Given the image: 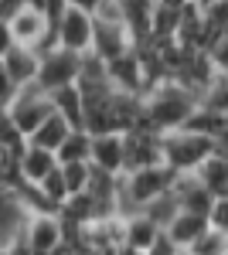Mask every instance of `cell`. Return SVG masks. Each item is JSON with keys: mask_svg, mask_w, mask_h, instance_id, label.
<instances>
[{"mask_svg": "<svg viewBox=\"0 0 228 255\" xmlns=\"http://www.w3.org/2000/svg\"><path fill=\"white\" fill-rule=\"evenodd\" d=\"M208 228V215H194V211H174V218L164 225V235L171 238L177 249H191L194 238Z\"/></svg>", "mask_w": 228, "mask_h": 255, "instance_id": "17", "label": "cell"}, {"mask_svg": "<svg viewBox=\"0 0 228 255\" xmlns=\"http://www.w3.org/2000/svg\"><path fill=\"white\" fill-rule=\"evenodd\" d=\"M228 123V116H222V113H215V109H208V106H194V113L188 116V123H184V129H194V133H201V136H218L222 133V126Z\"/></svg>", "mask_w": 228, "mask_h": 255, "instance_id": "21", "label": "cell"}, {"mask_svg": "<svg viewBox=\"0 0 228 255\" xmlns=\"http://www.w3.org/2000/svg\"><path fill=\"white\" fill-rule=\"evenodd\" d=\"M123 157H126V170H143V167H157L160 163V133L150 126H133L123 133Z\"/></svg>", "mask_w": 228, "mask_h": 255, "instance_id": "8", "label": "cell"}, {"mask_svg": "<svg viewBox=\"0 0 228 255\" xmlns=\"http://www.w3.org/2000/svg\"><path fill=\"white\" fill-rule=\"evenodd\" d=\"M58 167H61V177H65L68 194H78V191L89 187V180H92V163H89V160H78V163H58Z\"/></svg>", "mask_w": 228, "mask_h": 255, "instance_id": "24", "label": "cell"}, {"mask_svg": "<svg viewBox=\"0 0 228 255\" xmlns=\"http://www.w3.org/2000/svg\"><path fill=\"white\" fill-rule=\"evenodd\" d=\"M208 58H211V65H215L218 75H228V34H225V38H218L208 48Z\"/></svg>", "mask_w": 228, "mask_h": 255, "instance_id": "28", "label": "cell"}, {"mask_svg": "<svg viewBox=\"0 0 228 255\" xmlns=\"http://www.w3.org/2000/svg\"><path fill=\"white\" fill-rule=\"evenodd\" d=\"M106 75H109V85L116 92H126V96H147V79H143V65H140V55L136 48H130L126 55L106 61Z\"/></svg>", "mask_w": 228, "mask_h": 255, "instance_id": "11", "label": "cell"}, {"mask_svg": "<svg viewBox=\"0 0 228 255\" xmlns=\"http://www.w3.org/2000/svg\"><path fill=\"white\" fill-rule=\"evenodd\" d=\"M55 44L75 51V55H89L92 51V14L65 3L61 14L55 17Z\"/></svg>", "mask_w": 228, "mask_h": 255, "instance_id": "7", "label": "cell"}, {"mask_svg": "<svg viewBox=\"0 0 228 255\" xmlns=\"http://www.w3.org/2000/svg\"><path fill=\"white\" fill-rule=\"evenodd\" d=\"M215 139L201 136L194 129H171V133H160V163L171 167L174 174H194L205 160L215 153Z\"/></svg>", "mask_w": 228, "mask_h": 255, "instance_id": "3", "label": "cell"}, {"mask_svg": "<svg viewBox=\"0 0 228 255\" xmlns=\"http://www.w3.org/2000/svg\"><path fill=\"white\" fill-rule=\"evenodd\" d=\"M113 255H143V252H136V249H130V245H119Z\"/></svg>", "mask_w": 228, "mask_h": 255, "instance_id": "36", "label": "cell"}, {"mask_svg": "<svg viewBox=\"0 0 228 255\" xmlns=\"http://www.w3.org/2000/svg\"><path fill=\"white\" fill-rule=\"evenodd\" d=\"M34 255H61V249H58V252H34Z\"/></svg>", "mask_w": 228, "mask_h": 255, "instance_id": "40", "label": "cell"}, {"mask_svg": "<svg viewBox=\"0 0 228 255\" xmlns=\"http://www.w3.org/2000/svg\"><path fill=\"white\" fill-rule=\"evenodd\" d=\"M181 255H194V252H188V249H181Z\"/></svg>", "mask_w": 228, "mask_h": 255, "instance_id": "42", "label": "cell"}, {"mask_svg": "<svg viewBox=\"0 0 228 255\" xmlns=\"http://www.w3.org/2000/svg\"><path fill=\"white\" fill-rule=\"evenodd\" d=\"M38 191L44 194V201H48V204H51L55 211L61 208V204H65V201H68V187H65V177H61V167H55L51 174H48L44 180H41V184H38Z\"/></svg>", "mask_w": 228, "mask_h": 255, "instance_id": "26", "label": "cell"}, {"mask_svg": "<svg viewBox=\"0 0 228 255\" xmlns=\"http://www.w3.org/2000/svg\"><path fill=\"white\" fill-rule=\"evenodd\" d=\"M89 153H92V136L85 133V129H72L68 136H65V143L58 146V163H78V160H89Z\"/></svg>", "mask_w": 228, "mask_h": 255, "instance_id": "22", "label": "cell"}, {"mask_svg": "<svg viewBox=\"0 0 228 255\" xmlns=\"http://www.w3.org/2000/svg\"><path fill=\"white\" fill-rule=\"evenodd\" d=\"M0 255H10V252H7V245H0Z\"/></svg>", "mask_w": 228, "mask_h": 255, "instance_id": "41", "label": "cell"}, {"mask_svg": "<svg viewBox=\"0 0 228 255\" xmlns=\"http://www.w3.org/2000/svg\"><path fill=\"white\" fill-rule=\"evenodd\" d=\"M24 0H0V20H10V14L17 10Z\"/></svg>", "mask_w": 228, "mask_h": 255, "instance_id": "34", "label": "cell"}, {"mask_svg": "<svg viewBox=\"0 0 228 255\" xmlns=\"http://www.w3.org/2000/svg\"><path fill=\"white\" fill-rule=\"evenodd\" d=\"M174 170L157 163V167H143V170H130V174L119 177V191H116V201H119V215H130V211H143L150 208L153 201L171 191L174 184Z\"/></svg>", "mask_w": 228, "mask_h": 255, "instance_id": "2", "label": "cell"}, {"mask_svg": "<svg viewBox=\"0 0 228 255\" xmlns=\"http://www.w3.org/2000/svg\"><path fill=\"white\" fill-rule=\"evenodd\" d=\"M51 113H55L51 109V99H48V92H41L38 85H20L17 96L7 102V116L14 119V126H17L24 136H31Z\"/></svg>", "mask_w": 228, "mask_h": 255, "instance_id": "5", "label": "cell"}, {"mask_svg": "<svg viewBox=\"0 0 228 255\" xmlns=\"http://www.w3.org/2000/svg\"><path fill=\"white\" fill-rule=\"evenodd\" d=\"M48 99H51V109H55L72 129H82V119H85V99H82V92H78L75 82H72V85H61V89H55V92H48Z\"/></svg>", "mask_w": 228, "mask_h": 255, "instance_id": "18", "label": "cell"}, {"mask_svg": "<svg viewBox=\"0 0 228 255\" xmlns=\"http://www.w3.org/2000/svg\"><path fill=\"white\" fill-rule=\"evenodd\" d=\"M0 116H7V102H0Z\"/></svg>", "mask_w": 228, "mask_h": 255, "instance_id": "39", "label": "cell"}, {"mask_svg": "<svg viewBox=\"0 0 228 255\" xmlns=\"http://www.w3.org/2000/svg\"><path fill=\"white\" fill-rule=\"evenodd\" d=\"M89 163L102 174L123 177L126 170V157H123V133H102V136H92V153H89Z\"/></svg>", "mask_w": 228, "mask_h": 255, "instance_id": "13", "label": "cell"}, {"mask_svg": "<svg viewBox=\"0 0 228 255\" xmlns=\"http://www.w3.org/2000/svg\"><path fill=\"white\" fill-rule=\"evenodd\" d=\"M188 3H198V7L205 10V7H208V3H215V0H188Z\"/></svg>", "mask_w": 228, "mask_h": 255, "instance_id": "37", "label": "cell"}, {"mask_svg": "<svg viewBox=\"0 0 228 255\" xmlns=\"http://www.w3.org/2000/svg\"><path fill=\"white\" fill-rule=\"evenodd\" d=\"M215 146H218L222 153H228V123H225V126H222V133L215 136Z\"/></svg>", "mask_w": 228, "mask_h": 255, "instance_id": "35", "label": "cell"}, {"mask_svg": "<svg viewBox=\"0 0 228 255\" xmlns=\"http://www.w3.org/2000/svg\"><path fill=\"white\" fill-rule=\"evenodd\" d=\"M171 197L177 204V211H194V215H208L215 197L211 191L198 180V174H177L171 184Z\"/></svg>", "mask_w": 228, "mask_h": 255, "instance_id": "12", "label": "cell"}, {"mask_svg": "<svg viewBox=\"0 0 228 255\" xmlns=\"http://www.w3.org/2000/svg\"><path fill=\"white\" fill-rule=\"evenodd\" d=\"M133 48V34L126 27V20H99L92 17V55L102 61H113L126 55Z\"/></svg>", "mask_w": 228, "mask_h": 255, "instance_id": "10", "label": "cell"}, {"mask_svg": "<svg viewBox=\"0 0 228 255\" xmlns=\"http://www.w3.org/2000/svg\"><path fill=\"white\" fill-rule=\"evenodd\" d=\"M7 24H10L14 44H20V48H34L38 55L48 51V48H55V20L48 17L44 10H38V7L20 3Z\"/></svg>", "mask_w": 228, "mask_h": 255, "instance_id": "4", "label": "cell"}, {"mask_svg": "<svg viewBox=\"0 0 228 255\" xmlns=\"http://www.w3.org/2000/svg\"><path fill=\"white\" fill-rule=\"evenodd\" d=\"M68 133H72V126L58 116V113H51V116H48V119L38 126V129L27 136V143H31V146H41V150H51V153H58V146L65 143V136H68Z\"/></svg>", "mask_w": 228, "mask_h": 255, "instance_id": "20", "label": "cell"}, {"mask_svg": "<svg viewBox=\"0 0 228 255\" xmlns=\"http://www.w3.org/2000/svg\"><path fill=\"white\" fill-rule=\"evenodd\" d=\"M160 225H157V218H150L147 211H130V215H123V245H130L136 252H147L153 242L160 238Z\"/></svg>", "mask_w": 228, "mask_h": 255, "instance_id": "14", "label": "cell"}, {"mask_svg": "<svg viewBox=\"0 0 228 255\" xmlns=\"http://www.w3.org/2000/svg\"><path fill=\"white\" fill-rule=\"evenodd\" d=\"M208 225L228 235V197H215V204L208 211Z\"/></svg>", "mask_w": 228, "mask_h": 255, "instance_id": "29", "label": "cell"}, {"mask_svg": "<svg viewBox=\"0 0 228 255\" xmlns=\"http://www.w3.org/2000/svg\"><path fill=\"white\" fill-rule=\"evenodd\" d=\"M198 102L208 106V109H215V113H222V116H228V75H215L211 85L205 89V96L198 99Z\"/></svg>", "mask_w": 228, "mask_h": 255, "instance_id": "25", "label": "cell"}, {"mask_svg": "<svg viewBox=\"0 0 228 255\" xmlns=\"http://www.w3.org/2000/svg\"><path fill=\"white\" fill-rule=\"evenodd\" d=\"M14 96H17V82L7 75V68H3V61H0V102H10Z\"/></svg>", "mask_w": 228, "mask_h": 255, "instance_id": "31", "label": "cell"}, {"mask_svg": "<svg viewBox=\"0 0 228 255\" xmlns=\"http://www.w3.org/2000/svg\"><path fill=\"white\" fill-rule=\"evenodd\" d=\"M194 174H198V180L211 191V197H228V153L215 150Z\"/></svg>", "mask_w": 228, "mask_h": 255, "instance_id": "19", "label": "cell"}, {"mask_svg": "<svg viewBox=\"0 0 228 255\" xmlns=\"http://www.w3.org/2000/svg\"><path fill=\"white\" fill-rule=\"evenodd\" d=\"M68 7H78V10H85V14H95L99 7H102V0H65Z\"/></svg>", "mask_w": 228, "mask_h": 255, "instance_id": "33", "label": "cell"}, {"mask_svg": "<svg viewBox=\"0 0 228 255\" xmlns=\"http://www.w3.org/2000/svg\"><path fill=\"white\" fill-rule=\"evenodd\" d=\"M188 252H194V255H228V235L208 225L201 235L194 238V245H191Z\"/></svg>", "mask_w": 228, "mask_h": 255, "instance_id": "23", "label": "cell"}, {"mask_svg": "<svg viewBox=\"0 0 228 255\" xmlns=\"http://www.w3.org/2000/svg\"><path fill=\"white\" fill-rule=\"evenodd\" d=\"M24 146H27V136L14 126V119H10V116H0V150H7V153H14V157H17Z\"/></svg>", "mask_w": 228, "mask_h": 255, "instance_id": "27", "label": "cell"}, {"mask_svg": "<svg viewBox=\"0 0 228 255\" xmlns=\"http://www.w3.org/2000/svg\"><path fill=\"white\" fill-rule=\"evenodd\" d=\"M143 255H181V249H177L171 238L160 232V238H157V242H153V245H150V249H147Z\"/></svg>", "mask_w": 228, "mask_h": 255, "instance_id": "30", "label": "cell"}, {"mask_svg": "<svg viewBox=\"0 0 228 255\" xmlns=\"http://www.w3.org/2000/svg\"><path fill=\"white\" fill-rule=\"evenodd\" d=\"M24 242L34 252H58L65 249V221L58 211H34L24 221Z\"/></svg>", "mask_w": 228, "mask_h": 255, "instance_id": "9", "label": "cell"}, {"mask_svg": "<svg viewBox=\"0 0 228 255\" xmlns=\"http://www.w3.org/2000/svg\"><path fill=\"white\" fill-rule=\"evenodd\" d=\"M10 48H14V34H10V24H7V20H0V58H3V55H7Z\"/></svg>", "mask_w": 228, "mask_h": 255, "instance_id": "32", "label": "cell"}, {"mask_svg": "<svg viewBox=\"0 0 228 255\" xmlns=\"http://www.w3.org/2000/svg\"><path fill=\"white\" fill-rule=\"evenodd\" d=\"M194 106H198V99L188 89H181L177 82H160L143 96V116L136 126H150L157 133L181 129L188 123V116L194 113Z\"/></svg>", "mask_w": 228, "mask_h": 255, "instance_id": "1", "label": "cell"}, {"mask_svg": "<svg viewBox=\"0 0 228 255\" xmlns=\"http://www.w3.org/2000/svg\"><path fill=\"white\" fill-rule=\"evenodd\" d=\"M3 68H7V75L20 85H34L38 82V65H41V55L34 51V48H20V44H14L7 55H3Z\"/></svg>", "mask_w": 228, "mask_h": 255, "instance_id": "16", "label": "cell"}, {"mask_svg": "<svg viewBox=\"0 0 228 255\" xmlns=\"http://www.w3.org/2000/svg\"><path fill=\"white\" fill-rule=\"evenodd\" d=\"M78 68H82V55L75 51H68V48H48V51H41V65H38V85L41 92H55L61 85H72L78 79Z\"/></svg>", "mask_w": 228, "mask_h": 255, "instance_id": "6", "label": "cell"}, {"mask_svg": "<svg viewBox=\"0 0 228 255\" xmlns=\"http://www.w3.org/2000/svg\"><path fill=\"white\" fill-rule=\"evenodd\" d=\"M61 255H78L75 249H68V245H65V249H61Z\"/></svg>", "mask_w": 228, "mask_h": 255, "instance_id": "38", "label": "cell"}, {"mask_svg": "<svg viewBox=\"0 0 228 255\" xmlns=\"http://www.w3.org/2000/svg\"><path fill=\"white\" fill-rule=\"evenodd\" d=\"M55 167H58V157L51 150H41V146H31L27 143L17 153V170H20V180L24 184H41Z\"/></svg>", "mask_w": 228, "mask_h": 255, "instance_id": "15", "label": "cell"}]
</instances>
